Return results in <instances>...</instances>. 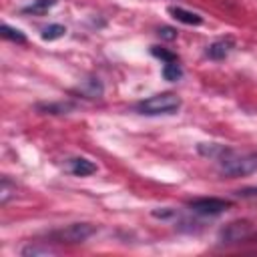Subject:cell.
<instances>
[{
    "label": "cell",
    "mask_w": 257,
    "mask_h": 257,
    "mask_svg": "<svg viewBox=\"0 0 257 257\" xmlns=\"http://www.w3.org/2000/svg\"><path fill=\"white\" fill-rule=\"evenodd\" d=\"M199 155L209 157V159H221L223 155H227L231 149H227L225 145H217V143H199L197 147Z\"/></svg>",
    "instance_id": "cell-9"
},
{
    "label": "cell",
    "mask_w": 257,
    "mask_h": 257,
    "mask_svg": "<svg viewBox=\"0 0 257 257\" xmlns=\"http://www.w3.org/2000/svg\"><path fill=\"white\" fill-rule=\"evenodd\" d=\"M181 74H183V70H181V66H179L177 62H165V66H163V76H165V80L175 82V80L181 78Z\"/></svg>",
    "instance_id": "cell-14"
},
{
    "label": "cell",
    "mask_w": 257,
    "mask_h": 257,
    "mask_svg": "<svg viewBox=\"0 0 257 257\" xmlns=\"http://www.w3.org/2000/svg\"><path fill=\"white\" fill-rule=\"evenodd\" d=\"M54 253V249H50V247H40V245H28V247H24L22 249V255L24 257H36V255H52Z\"/></svg>",
    "instance_id": "cell-16"
},
{
    "label": "cell",
    "mask_w": 257,
    "mask_h": 257,
    "mask_svg": "<svg viewBox=\"0 0 257 257\" xmlns=\"http://www.w3.org/2000/svg\"><path fill=\"white\" fill-rule=\"evenodd\" d=\"M66 34V28L62 24H48L42 28V38L44 40H56V38H62Z\"/></svg>",
    "instance_id": "cell-12"
},
{
    "label": "cell",
    "mask_w": 257,
    "mask_h": 257,
    "mask_svg": "<svg viewBox=\"0 0 257 257\" xmlns=\"http://www.w3.org/2000/svg\"><path fill=\"white\" fill-rule=\"evenodd\" d=\"M181 108V98L173 92H161L155 96H149L137 104V110L147 116H157V114H173Z\"/></svg>",
    "instance_id": "cell-1"
},
{
    "label": "cell",
    "mask_w": 257,
    "mask_h": 257,
    "mask_svg": "<svg viewBox=\"0 0 257 257\" xmlns=\"http://www.w3.org/2000/svg\"><path fill=\"white\" fill-rule=\"evenodd\" d=\"M169 14H171L175 20H179V22H183V24H191V26H199V24L203 22V18H201L197 12H189V10L179 8V6H171V8H169Z\"/></svg>",
    "instance_id": "cell-8"
},
{
    "label": "cell",
    "mask_w": 257,
    "mask_h": 257,
    "mask_svg": "<svg viewBox=\"0 0 257 257\" xmlns=\"http://www.w3.org/2000/svg\"><path fill=\"white\" fill-rule=\"evenodd\" d=\"M82 96H86V98H98L100 94H102V82L98 80V78H88V80H84V82H80V86L76 88Z\"/></svg>",
    "instance_id": "cell-10"
},
{
    "label": "cell",
    "mask_w": 257,
    "mask_h": 257,
    "mask_svg": "<svg viewBox=\"0 0 257 257\" xmlns=\"http://www.w3.org/2000/svg\"><path fill=\"white\" fill-rule=\"evenodd\" d=\"M233 46H235L233 38H219L207 46V56L213 60H223L233 50Z\"/></svg>",
    "instance_id": "cell-7"
},
{
    "label": "cell",
    "mask_w": 257,
    "mask_h": 257,
    "mask_svg": "<svg viewBox=\"0 0 257 257\" xmlns=\"http://www.w3.org/2000/svg\"><path fill=\"white\" fill-rule=\"evenodd\" d=\"M253 225L247 219H239V221H231L227 223L221 231H219V241L221 243H239L251 237Z\"/></svg>",
    "instance_id": "cell-4"
},
{
    "label": "cell",
    "mask_w": 257,
    "mask_h": 257,
    "mask_svg": "<svg viewBox=\"0 0 257 257\" xmlns=\"http://www.w3.org/2000/svg\"><path fill=\"white\" fill-rule=\"evenodd\" d=\"M189 207L193 209V213H199V215H219V213L227 211L231 207V203L217 199V197H203V199L191 201Z\"/></svg>",
    "instance_id": "cell-5"
},
{
    "label": "cell",
    "mask_w": 257,
    "mask_h": 257,
    "mask_svg": "<svg viewBox=\"0 0 257 257\" xmlns=\"http://www.w3.org/2000/svg\"><path fill=\"white\" fill-rule=\"evenodd\" d=\"M219 171L229 177H245L257 171V155H237L229 151L219 159Z\"/></svg>",
    "instance_id": "cell-2"
},
{
    "label": "cell",
    "mask_w": 257,
    "mask_h": 257,
    "mask_svg": "<svg viewBox=\"0 0 257 257\" xmlns=\"http://www.w3.org/2000/svg\"><path fill=\"white\" fill-rule=\"evenodd\" d=\"M94 233H96V227L90 223H72L68 227L54 231L52 239H56L58 243H82L88 237H92Z\"/></svg>",
    "instance_id": "cell-3"
},
{
    "label": "cell",
    "mask_w": 257,
    "mask_h": 257,
    "mask_svg": "<svg viewBox=\"0 0 257 257\" xmlns=\"http://www.w3.org/2000/svg\"><path fill=\"white\" fill-rule=\"evenodd\" d=\"M237 197H243V199H255L257 197V187H245V189H239L235 191Z\"/></svg>",
    "instance_id": "cell-20"
},
{
    "label": "cell",
    "mask_w": 257,
    "mask_h": 257,
    "mask_svg": "<svg viewBox=\"0 0 257 257\" xmlns=\"http://www.w3.org/2000/svg\"><path fill=\"white\" fill-rule=\"evenodd\" d=\"M157 34H159L163 40H175V38H177V30L171 28V26H161Z\"/></svg>",
    "instance_id": "cell-19"
},
{
    "label": "cell",
    "mask_w": 257,
    "mask_h": 257,
    "mask_svg": "<svg viewBox=\"0 0 257 257\" xmlns=\"http://www.w3.org/2000/svg\"><path fill=\"white\" fill-rule=\"evenodd\" d=\"M64 169L74 175V177H88L92 173H96V165L84 157H72V159H66L64 161Z\"/></svg>",
    "instance_id": "cell-6"
},
{
    "label": "cell",
    "mask_w": 257,
    "mask_h": 257,
    "mask_svg": "<svg viewBox=\"0 0 257 257\" xmlns=\"http://www.w3.org/2000/svg\"><path fill=\"white\" fill-rule=\"evenodd\" d=\"M12 191H16V185H12V183L8 181V177H4V179H2V189H0V203H2V205L8 203Z\"/></svg>",
    "instance_id": "cell-18"
},
{
    "label": "cell",
    "mask_w": 257,
    "mask_h": 257,
    "mask_svg": "<svg viewBox=\"0 0 257 257\" xmlns=\"http://www.w3.org/2000/svg\"><path fill=\"white\" fill-rule=\"evenodd\" d=\"M56 4V0H34L30 6H26L24 8V12H32V14H44V12H48V8H52Z\"/></svg>",
    "instance_id": "cell-13"
},
{
    "label": "cell",
    "mask_w": 257,
    "mask_h": 257,
    "mask_svg": "<svg viewBox=\"0 0 257 257\" xmlns=\"http://www.w3.org/2000/svg\"><path fill=\"white\" fill-rule=\"evenodd\" d=\"M173 215V211L171 209H163V211H153V217H159V219H167V217H171Z\"/></svg>",
    "instance_id": "cell-21"
},
{
    "label": "cell",
    "mask_w": 257,
    "mask_h": 257,
    "mask_svg": "<svg viewBox=\"0 0 257 257\" xmlns=\"http://www.w3.org/2000/svg\"><path fill=\"white\" fill-rule=\"evenodd\" d=\"M0 32H2V36H4V38L12 40V42H24V40H26V36H24V32H22V30L12 28V26H8V24H2Z\"/></svg>",
    "instance_id": "cell-15"
},
{
    "label": "cell",
    "mask_w": 257,
    "mask_h": 257,
    "mask_svg": "<svg viewBox=\"0 0 257 257\" xmlns=\"http://www.w3.org/2000/svg\"><path fill=\"white\" fill-rule=\"evenodd\" d=\"M151 54L161 58V60H165V62H177V54H173V52H169V50H165L161 46H151Z\"/></svg>",
    "instance_id": "cell-17"
},
{
    "label": "cell",
    "mask_w": 257,
    "mask_h": 257,
    "mask_svg": "<svg viewBox=\"0 0 257 257\" xmlns=\"http://www.w3.org/2000/svg\"><path fill=\"white\" fill-rule=\"evenodd\" d=\"M36 108L38 110H46L50 114H64V112L72 110L74 104H70V102H48V104H38Z\"/></svg>",
    "instance_id": "cell-11"
}]
</instances>
